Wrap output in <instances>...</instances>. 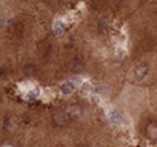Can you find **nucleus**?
<instances>
[{
  "label": "nucleus",
  "instance_id": "obj_1",
  "mask_svg": "<svg viewBox=\"0 0 157 147\" xmlns=\"http://www.w3.org/2000/svg\"><path fill=\"white\" fill-rule=\"evenodd\" d=\"M148 70H149L148 64H145V63L137 64V66L134 67V77H136V80H142V78H145V77L148 75Z\"/></svg>",
  "mask_w": 157,
  "mask_h": 147
},
{
  "label": "nucleus",
  "instance_id": "obj_2",
  "mask_svg": "<svg viewBox=\"0 0 157 147\" xmlns=\"http://www.w3.org/2000/svg\"><path fill=\"white\" fill-rule=\"evenodd\" d=\"M68 120H71V118H69V115L66 113V110H57V112L54 113V123H56L57 126L68 123Z\"/></svg>",
  "mask_w": 157,
  "mask_h": 147
},
{
  "label": "nucleus",
  "instance_id": "obj_3",
  "mask_svg": "<svg viewBox=\"0 0 157 147\" xmlns=\"http://www.w3.org/2000/svg\"><path fill=\"white\" fill-rule=\"evenodd\" d=\"M74 88H75L74 83H71V81H65V83L60 84V92H62L63 95H69V94L74 92Z\"/></svg>",
  "mask_w": 157,
  "mask_h": 147
},
{
  "label": "nucleus",
  "instance_id": "obj_4",
  "mask_svg": "<svg viewBox=\"0 0 157 147\" xmlns=\"http://www.w3.org/2000/svg\"><path fill=\"white\" fill-rule=\"evenodd\" d=\"M108 120L111 123H114V124H120L123 121V118H122V115H120L119 110H109L108 112Z\"/></svg>",
  "mask_w": 157,
  "mask_h": 147
},
{
  "label": "nucleus",
  "instance_id": "obj_5",
  "mask_svg": "<svg viewBox=\"0 0 157 147\" xmlns=\"http://www.w3.org/2000/svg\"><path fill=\"white\" fill-rule=\"evenodd\" d=\"M66 113L69 115V118L72 120H75V118H78L82 115V109H80V106H69L68 107V110H66Z\"/></svg>",
  "mask_w": 157,
  "mask_h": 147
},
{
  "label": "nucleus",
  "instance_id": "obj_6",
  "mask_svg": "<svg viewBox=\"0 0 157 147\" xmlns=\"http://www.w3.org/2000/svg\"><path fill=\"white\" fill-rule=\"evenodd\" d=\"M82 69H83V61H82V60H78V58L72 60V63H71V70H72L74 74L80 72Z\"/></svg>",
  "mask_w": 157,
  "mask_h": 147
},
{
  "label": "nucleus",
  "instance_id": "obj_7",
  "mask_svg": "<svg viewBox=\"0 0 157 147\" xmlns=\"http://www.w3.org/2000/svg\"><path fill=\"white\" fill-rule=\"evenodd\" d=\"M52 28H54V32H56L57 35H60V34L63 32V23H62L60 20H56V22H54V26H52Z\"/></svg>",
  "mask_w": 157,
  "mask_h": 147
},
{
  "label": "nucleus",
  "instance_id": "obj_8",
  "mask_svg": "<svg viewBox=\"0 0 157 147\" xmlns=\"http://www.w3.org/2000/svg\"><path fill=\"white\" fill-rule=\"evenodd\" d=\"M23 72L28 74V75H31V74L34 72V66H33V64H26V66L23 67Z\"/></svg>",
  "mask_w": 157,
  "mask_h": 147
},
{
  "label": "nucleus",
  "instance_id": "obj_9",
  "mask_svg": "<svg viewBox=\"0 0 157 147\" xmlns=\"http://www.w3.org/2000/svg\"><path fill=\"white\" fill-rule=\"evenodd\" d=\"M69 81L74 83V84H80V83H82V78H80V77H72Z\"/></svg>",
  "mask_w": 157,
  "mask_h": 147
},
{
  "label": "nucleus",
  "instance_id": "obj_10",
  "mask_svg": "<svg viewBox=\"0 0 157 147\" xmlns=\"http://www.w3.org/2000/svg\"><path fill=\"white\" fill-rule=\"evenodd\" d=\"M3 127H5V130H10L11 129V118H6L5 120V126Z\"/></svg>",
  "mask_w": 157,
  "mask_h": 147
},
{
  "label": "nucleus",
  "instance_id": "obj_11",
  "mask_svg": "<svg viewBox=\"0 0 157 147\" xmlns=\"http://www.w3.org/2000/svg\"><path fill=\"white\" fill-rule=\"evenodd\" d=\"M80 147H86V145H80Z\"/></svg>",
  "mask_w": 157,
  "mask_h": 147
},
{
  "label": "nucleus",
  "instance_id": "obj_12",
  "mask_svg": "<svg viewBox=\"0 0 157 147\" xmlns=\"http://www.w3.org/2000/svg\"><path fill=\"white\" fill-rule=\"evenodd\" d=\"M5 147H11V145H5Z\"/></svg>",
  "mask_w": 157,
  "mask_h": 147
}]
</instances>
